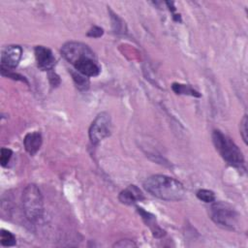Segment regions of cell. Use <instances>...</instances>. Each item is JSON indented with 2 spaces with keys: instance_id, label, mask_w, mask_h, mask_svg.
I'll return each mask as SVG.
<instances>
[{
  "instance_id": "15",
  "label": "cell",
  "mask_w": 248,
  "mask_h": 248,
  "mask_svg": "<svg viewBox=\"0 0 248 248\" xmlns=\"http://www.w3.org/2000/svg\"><path fill=\"white\" fill-rule=\"evenodd\" d=\"M12 155H13V151L9 148H1V151H0V163H1V166L2 167H6L8 165V163L10 162L11 158H12Z\"/></svg>"
},
{
  "instance_id": "14",
  "label": "cell",
  "mask_w": 248,
  "mask_h": 248,
  "mask_svg": "<svg viewBox=\"0 0 248 248\" xmlns=\"http://www.w3.org/2000/svg\"><path fill=\"white\" fill-rule=\"evenodd\" d=\"M197 197L204 202H212L215 201V195L212 191L206 189H200L197 192Z\"/></svg>"
},
{
  "instance_id": "7",
  "label": "cell",
  "mask_w": 248,
  "mask_h": 248,
  "mask_svg": "<svg viewBox=\"0 0 248 248\" xmlns=\"http://www.w3.org/2000/svg\"><path fill=\"white\" fill-rule=\"evenodd\" d=\"M22 48L16 45L7 46L1 52V69L11 70L15 69L21 58Z\"/></svg>"
},
{
  "instance_id": "3",
  "label": "cell",
  "mask_w": 248,
  "mask_h": 248,
  "mask_svg": "<svg viewBox=\"0 0 248 248\" xmlns=\"http://www.w3.org/2000/svg\"><path fill=\"white\" fill-rule=\"evenodd\" d=\"M213 144L221 157L232 167L244 168V158L238 146L227 135L219 130L212 133Z\"/></svg>"
},
{
  "instance_id": "16",
  "label": "cell",
  "mask_w": 248,
  "mask_h": 248,
  "mask_svg": "<svg viewBox=\"0 0 248 248\" xmlns=\"http://www.w3.org/2000/svg\"><path fill=\"white\" fill-rule=\"evenodd\" d=\"M240 135L245 141L247 142V116L244 115L240 121Z\"/></svg>"
},
{
  "instance_id": "18",
  "label": "cell",
  "mask_w": 248,
  "mask_h": 248,
  "mask_svg": "<svg viewBox=\"0 0 248 248\" xmlns=\"http://www.w3.org/2000/svg\"><path fill=\"white\" fill-rule=\"evenodd\" d=\"M104 34V30L103 28L99 27V26H93L87 33V36L89 37H93V38H99Z\"/></svg>"
},
{
  "instance_id": "4",
  "label": "cell",
  "mask_w": 248,
  "mask_h": 248,
  "mask_svg": "<svg viewBox=\"0 0 248 248\" xmlns=\"http://www.w3.org/2000/svg\"><path fill=\"white\" fill-rule=\"evenodd\" d=\"M22 208L30 222H38L44 214V201L40 189L35 184L27 185L22 192Z\"/></svg>"
},
{
  "instance_id": "9",
  "label": "cell",
  "mask_w": 248,
  "mask_h": 248,
  "mask_svg": "<svg viewBox=\"0 0 248 248\" xmlns=\"http://www.w3.org/2000/svg\"><path fill=\"white\" fill-rule=\"evenodd\" d=\"M118 198L122 203L131 205L143 200V195L136 185H129L119 194Z\"/></svg>"
},
{
  "instance_id": "8",
  "label": "cell",
  "mask_w": 248,
  "mask_h": 248,
  "mask_svg": "<svg viewBox=\"0 0 248 248\" xmlns=\"http://www.w3.org/2000/svg\"><path fill=\"white\" fill-rule=\"evenodd\" d=\"M35 58L39 69L42 71H50L55 65V57L51 50L46 46H38L35 47Z\"/></svg>"
},
{
  "instance_id": "2",
  "label": "cell",
  "mask_w": 248,
  "mask_h": 248,
  "mask_svg": "<svg viewBox=\"0 0 248 248\" xmlns=\"http://www.w3.org/2000/svg\"><path fill=\"white\" fill-rule=\"evenodd\" d=\"M143 187L149 194L164 201H180L185 195L180 181L164 174L149 176L144 180Z\"/></svg>"
},
{
  "instance_id": "12",
  "label": "cell",
  "mask_w": 248,
  "mask_h": 248,
  "mask_svg": "<svg viewBox=\"0 0 248 248\" xmlns=\"http://www.w3.org/2000/svg\"><path fill=\"white\" fill-rule=\"evenodd\" d=\"M71 75L73 77V79L77 85V87L80 90H86L88 89L89 87V79L87 77L83 76L82 74L78 73V71L77 72H71Z\"/></svg>"
},
{
  "instance_id": "13",
  "label": "cell",
  "mask_w": 248,
  "mask_h": 248,
  "mask_svg": "<svg viewBox=\"0 0 248 248\" xmlns=\"http://www.w3.org/2000/svg\"><path fill=\"white\" fill-rule=\"evenodd\" d=\"M0 242H1L2 246L12 247V246L16 245V240L15 235L12 232L2 229L1 232H0Z\"/></svg>"
},
{
  "instance_id": "10",
  "label": "cell",
  "mask_w": 248,
  "mask_h": 248,
  "mask_svg": "<svg viewBox=\"0 0 248 248\" xmlns=\"http://www.w3.org/2000/svg\"><path fill=\"white\" fill-rule=\"evenodd\" d=\"M42 135L40 132H31L28 133L23 140V144L25 147V150L30 155H35L42 145Z\"/></svg>"
},
{
  "instance_id": "6",
  "label": "cell",
  "mask_w": 248,
  "mask_h": 248,
  "mask_svg": "<svg viewBox=\"0 0 248 248\" xmlns=\"http://www.w3.org/2000/svg\"><path fill=\"white\" fill-rule=\"evenodd\" d=\"M111 133V118L108 112L99 113L89 127V139L93 144L108 138Z\"/></svg>"
},
{
  "instance_id": "17",
  "label": "cell",
  "mask_w": 248,
  "mask_h": 248,
  "mask_svg": "<svg viewBox=\"0 0 248 248\" xmlns=\"http://www.w3.org/2000/svg\"><path fill=\"white\" fill-rule=\"evenodd\" d=\"M136 243L133 240H129V239H122L119 240L118 242H115L113 244V247H127V248H131V247H136Z\"/></svg>"
},
{
  "instance_id": "19",
  "label": "cell",
  "mask_w": 248,
  "mask_h": 248,
  "mask_svg": "<svg viewBox=\"0 0 248 248\" xmlns=\"http://www.w3.org/2000/svg\"><path fill=\"white\" fill-rule=\"evenodd\" d=\"M48 78H49V81H50V83H51L53 86H54V85L59 84L58 82H60V79H59V77H58L55 73H53V72L49 73Z\"/></svg>"
},
{
  "instance_id": "1",
  "label": "cell",
  "mask_w": 248,
  "mask_h": 248,
  "mask_svg": "<svg viewBox=\"0 0 248 248\" xmlns=\"http://www.w3.org/2000/svg\"><path fill=\"white\" fill-rule=\"evenodd\" d=\"M61 54L76 71L87 78L96 77L101 72L95 53L83 43L74 41L65 43L61 47Z\"/></svg>"
},
{
  "instance_id": "11",
  "label": "cell",
  "mask_w": 248,
  "mask_h": 248,
  "mask_svg": "<svg viewBox=\"0 0 248 248\" xmlns=\"http://www.w3.org/2000/svg\"><path fill=\"white\" fill-rule=\"evenodd\" d=\"M171 88L176 94H184V95H191L194 97H201V94L198 91H196L190 85H187V84H181V83L174 82V83H172Z\"/></svg>"
},
{
  "instance_id": "5",
  "label": "cell",
  "mask_w": 248,
  "mask_h": 248,
  "mask_svg": "<svg viewBox=\"0 0 248 248\" xmlns=\"http://www.w3.org/2000/svg\"><path fill=\"white\" fill-rule=\"evenodd\" d=\"M210 218L212 221L227 229H233L237 222V213L235 210L228 203L217 202L213 203L210 207Z\"/></svg>"
}]
</instances>
